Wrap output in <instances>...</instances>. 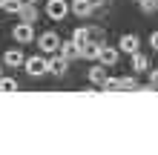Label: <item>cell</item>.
<instances>
[{"label": "cell", "instance_id": "6da1fadb", "mask_svg": "<svg viewBox=\"0 0 158 155\" xmlns=\"http://www.w3.org/2000/svg\"><path fill=\"white\" fill-rule=\"evenodd\" d=\"M23 66H26V72H29L32 78H40V75H46V72H49V60H43L40 55H38V58L23 60Z\"/></svg>", "mask_w": 158, "mask_h": 155}, {"label": "cell", "instance_id": "7a4b0ae2", "mask_svg": "<svg viewBox=\"0 0 158 155\" xmlns=\"http://www.w3.org/2000/svg\"><path fill=\"white\" fill-rule=\"evenodd\" d=\"M46 14H49L52 20H63V17L69 14V3L66 0H49V3H46Z\"/></svg>", "mask_w": 158, "mask_h": 155}, {"label": "cell", "instance_id": "3957f363", "mask_svg": "<svg viewBox=\"0 0 158 155\" xmlns=\"http://www.w3.org/2000/svg\"><path fill=\"white\" fill-rule=\"evenodd\" d=\"M12 35H15V40H17V43H29V40L35 38V29H32V23H23V20H20V23L15 26V32H12Z\"/></svg>", "mask_w": 158, "mask_h": 155}, {"label": "cell", "instance_id": "277c9868", "mask_svg": "<svg viewBox=\"0 0 158 155\" xmlns=\"http://www.w3.org/2000/svg\"><path fill=\"white\" fill-rule=\"evenodd\" d=\"M17 17H20L23 23H35V20H38V9H35V3L23 0V3H20V9H17Z\"/></svg>", "mask_w": 158, "mask_h": 155}, {"label": "cell", "instance_id": "5b68a950", "mask_svg": "<svg viewBox=\"0 0 158 155\" xmlns=\"http://www.w3.org/2000/svg\"><path fill=\"white\" fill-rule=\"evenodd\" d=\"M58 46H60V38L55 32H43L40 35V52H58Z\"/></svg>", "mask_w": 158, "mask_h": 155}, {"label": "cell", "instance_id": "8992f818", "mask_svg": "<svg viewBox=\"0 0 158 155\" xmlns=\"http://www.w3.org/2000/svg\"><path fill=\"white\" fill-rule=\"evenodd\" d=\"M98 60L104 63V66H112V63L118 60V52H115L112 46H104V43H101V49H98Z\"/></svg>", "mask_w": 158, "mask_h": 155}, {"label": "cell", "instance_id": "52a82bcc", "mask_svg": "<svg viewBox=\"0 0 158 155\" xmlns=\"http://www.w3.org/2000/svg\"><path fill=\"white\" fill-rule=\"evenodd\" d=\"M58 49H60V55H63L66 60H75V58H81V46H78L75 40H66V43H60Z\"/></svg>", "mask_w": 158, "mask_h": 155}, {"label": "cell", "instance_id": "ba28073f", "mask_svg": "<svg viewBox=\"0 0 158 155\" xmlns=\"http://www.w3.org/2000/svg\"><path fill=\"white\" fill-rule=\"evenodd\" d=\"M72 12H75L78 17H89L95 9H92V3L89 0H72Z\"/></svg>", "mask_w": 158, "mask_h": 155}, {"label": "cell", "instance_id": "9c48e42d", "mask_svg": "<svg viewBox=\"0 0 158 155\" xmlns=\"http://www.w3.org/2000/svg\"><path fill=\"white\" fill-rule=\"evenodd\" d=\"M23 52L20 49H9L6 52V58H3V63H6V66H23Z\"/></svg>", "mask_w": 158, "mask_h": 155}, {"label": "cell", "instance_id": "30bf717a", "mask_svg": "<svg viewBox=\"0 0 158 155\" xmlns=\"http://www.w3.org/2000/svg\"><path fill=\"white\" fill-rule=\"evenodd\" d=\"M138 46H141V40H138L135 35H124V38H121V49L124 52L132 55V52H138Z\"/></svg>", "mask_w": 158, "mask_h": 155}, {"label": "cell", "instance_id": "8fae6325", "mask_svg": "<svg viewBox=\"0 0 158 155\" xmlns=\"http://www.w3.org/2000/svg\"><path fill=\"white\" fill-rule=\"evenodd\" d=\"M132 69L135 72H147V69H150V58L141 55V52H132Z\"/></svg>", "mask_w": 158, "mask_h": 155}, {"label": "cell", "instance_id": "7c38bea8", "mask_svg": "<svg viewBox=\"0 0 158 155\" xmlns=\"http://www.w3.org/2000/svg\"><path fill=\"white\" fill-rule=\"evenodd\" d=\"M89 80H92V84H104V80H106V66H104V63H101V66H92L89 69Z\"/></svg>", "mask_w": 158, "mask_h": 155}, {"label": "cell", "instance_id": "4fadbf2b", "mask_svg": "<svg viewBox=\"0 0 158 155\" xmlns=\"http://www.w3.org/2000/svg\"><path fill=\"white\" fill-rule=\"evenodd\" d=\"M66 69H69V60L63 58V55H60V58H55V60L49 63V72H55V75H66Z\"/></svg>", "mask_w": 158, "mask_h": 155}, {"label": "cell", "instance_id": "5bb4252c", "mask_svg": "<svg viewBox=\"0 0 158 155\" xmlns=\"http://www.w3.org/2000/svg\"><path fill=\"white\" fill-rule=\"evenodd\" d=\"M98 49H101V43H95V40H86V43H83V46H81V58H98Z\"/></svg>", "mask_w": 158, "mask_h": 155}, {"label": "cell", "instance_id": "9a60e30c", "mask_svg": "<svg viewBox=\"0 0 158 155\" xmlns=\"http://www.w3.org/2000/svg\"><path fill=\"white\" fill-rule=\"evenodd\" d=\"M72 40H75L78 46H83V43L89 40V29H83V26H81V29H75V35H72Z\"/></svg>", "mask_w": 158, "mask_h": 155}, {"label": "cell", "instance_id": "2e32d148", "mask_svg": "<svg viewBox=\"0 0 158 155\" xmlns=\"http://www.w3.org/2000/svg\"><path fill=\"white\" fill-rule=\"evenodd\" d=\"M17 89V80H12V78H3L0 75V92H15Z\"/></svg>", "mask_w": 158, "mask_h": 155}, {"label": "cell", "instance_id": "e0dca14e", "mask_svg": "<svg viewBox=\"0 0 158 155\" xmlns=\"http://www.w3.org/2000/svg\"><path fill=\"white\" fill-rule=\"evenodd\" d=\"M101 86H104L106 92H115V89H121V78H109V75H106V80H104Z\"/></svg>", "mask_w": 158, "mask_h": 155}, {"label": "cell", "instance_id": "ac0fdd59", "mask_svg": "<svg viewBox=\"0 0 158 155\" xmlns=\"http://www.w3.org/2000/svg\"><path fill=\"white\" fill-rule=\"evenodd\" d=\"M20 3H23V0H3V12H9V14H17Z\"/></svg>", "mask_w": 158, "mask_h": 155}, {"label": "cell", "instance_id": "d6986e66", "mask_svg": "<svg viewBox=\"0 0 158 155\" xmlns=\"http://www.w3.org/2000/svg\"><path fill=\"white\" fill-rule=\"evenodd\" d=\"M138 3H141V12H147V14L158 12V0H138Z\"/></svg>", "mask_w": 158, "mask_h": 155}, {"label": "cell", "instance_id": "ffe728a7", "mask_svg": "<svg viewBox=\"0 0 158 155\" xmlns=\"http://www.w3.org/2000/svg\"><path fill=\"white\" fill-rule=\"evenodd\" d=\"M89 40H95V43H104V29H89Z\"/></svg>", "mask_w": 158, "mask_h": 155}, {"label": "cell", "instance_id": "44dd1931", "mask_svg": "<svg viewBox=\"0 0 158 155\" xmlns=\"http://www.w3.org/2000/svg\"><path fill=\"white\" fill-rule=\"evenodd\" d=\"M121 89H141L135 78H121Z\"/></svg>", "mask_w": 158, "mask_h": 155}, {"label": "cell", "instance_id": "7402d4cb", "mask_svg": "<svg viewBox=\"0 0 158 155\" xmlns=\"http://www.w3.org/2000/svg\"><path fill=\"white\" fill-rule=\"evenodd\" d=\"M150 86H152V89L158 86V69H152V72H150Z\"/></svg>", "mask_w": 158, "mask_h": 155}, {"label": "cell", "instance_id": "603a6c76", "mask_svg": "<svg viewBox=\"0 0 158 155\" xmlns=\"http://www.w3.org/2000/svg\"><path fill=\"white\" fill-rule=\"evenodd\" d=\"M150 43H152V46L158 49V32H152V35H150Z\"/></svg>", "mask_w": 158, "mask_h": 155}, {"label": "cell", "instance_id": "cb8c5ba5", "mask_svg": "<svg viewBox=\"0 0 158 155\" xmlns=\"http://www.w3.org/2000/svg\"><path fill=\"white\" fill-rule=\"evenodd\" d=\"M89 3H92V9H101V6L106 3V0H89Z\"/></svg>", "mask_w": 158, "mask_h": 155}, {"label": "cell", "instance_id": "d4e9b609", "mask_svg": "<svg viewBox=\"0 0 158 155\" xmlns=\"http://www.w3.org/2000/svg\"><path fill=\"white\" fill-rule=\"evenodd\" d=\"M0 9H3V0H0Z\"/></svg>", "mask_w": 158, "mask_h": 155}, {"label": "cell", "instance_id": "484cf974", "mask_svg": "<svg viewBox=\"0 0 158 155\" xmlns=\"http://www.w3.org/2000/svg\"><path fill=\"white\" fill-rule=\"evenodd\" d=\"M0 75H3V66H0Z\"/></svg>", "mask_w": 158, "mask_h": 155}, {"label": "cell", "instance_id": "4316f807", "mask_svg": "<svg viewBox=\"0 0 158 155\" xmlns=\"http://www.w3.org/2000/svg\"><path fill=\"white\" fill-rule=\"evenodd\" d=\"M29 3H35V0H29Z\"/></svg>", "mask_w": 158, "mask_h": 155}]
</instances>
